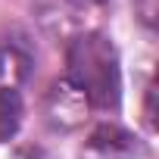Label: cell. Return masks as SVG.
<instances>
[{
	"label": "cell",
	"instance_id": "1",
	"mask_svg": "<svg viewBox=\"0 0 159 159\" xmlns=\"http://www.w3.org/2000/svg\"><path fill=\"white\" fill-rule=\"evenodd\" d=\"M69 84L97 109L119 106L122 97V75L119 53L106 34H81L66 50Z\"/></svg>",
	"mask_w": 159,
	"mask_h": 159
},
{
	"label": "cell",
	"instance_id": "2",
	"mask_svg": "<svg viewBox=\"0 0 159 159\" xmlns=\"http://www.w3.org/2000/svg\"><path fill=\"white\" fill-rule=\"evenodd\" d=\"M137 156H143L140 140L119 125L94 128L81 147V159H137Z\"/></svg>",
	"mask_w": 159,
	"mask_h": 159
},
{
	"label": "cell",
	"instance_id": "3",
	"mask_svg": "<svg viewBox=\"0 0 159 159\" xmlns=\"http://www.w3.org/2000/svg\"><path fill=\"white\" fill-rule=\"evenodd\" d=\"M84 109H88V100L78 94L69 81H56L47 94V103H44V116L53 128H75L81 125L84 119Z\"/></svg>",
	"mask_w": 159,
	"mask_h": 159
},
{
	"label": "cell",
	"instance_id": "4",
	"mask_svg": "<svg viewBox=\"0 0 159 159\" xmlns=\"http://www.w3.org/2000/svg\"><path fill=\"white\" fill-rule=\"evenodd\" d=\"M31 59L13 44H0V91H16L28 78Z\"/></svg>",
	"mask_w": 159,
	"mask_h": 159
},
{
	"label": "cell",
	"instance_id": "5",
	"mask_svg": "<svg viewBox=\"0 0 159 159\" xmlns=\"http://www.w3.org/2000/svg\"><path fill=\"white\" fill-rule=\"evenodd\" d=\"M22 125V97L19 91H0V140H10Z\"/></svg>",
	"mask_w": 159,
	"mask_h": 159
},
{
	"label": "cell",
	"instance_id": "6",
	"mask_svg": "<svg viewBox=\"0 0 159 159\" xmlns=\"http://www.w3.org/2000/svg\"><path fill=\"white\" fill-rule=\"evenodd\" d=\"M134 10H137V19L153 31L156 28V16H159V0H134Z\"/></svg>",
	"mask_w": 159,
	"mask_h": 159
},
{
	"label": "cell",
	"instance_id": "7",
	"mask_svg": "<svg viewBox=\"0 0 159 159\" xmlns=\"http://www.w3.org/2000/svg\"><path fill=\"white\" fill-rule=\"evenodd\" d=\"M72 7H78V10H97V7H103V3H109V0H69Z\"/></svg>",
	"mask_w": 159,
	"mask_h": 159
},
{
	"label": "cell",
	"instance_id": "8",
	"mask_svg": "<svg viewBox=\"0 0 159 159\" xmlns=\"http://www.w3.org/2000/svg\"><path fill=\"white\" fill-rule=\"evenodd\" d=\"M147 122L153 125V84H150V91H147Z\"/></svg>",
	"mask_w": 159,
	"mask_h": 159
}]
</instances>
